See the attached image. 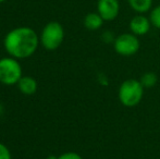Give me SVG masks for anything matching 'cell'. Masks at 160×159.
<instances>
[{"instance_id":"cell-5","label":"cell","mask_w":160,"mask_h":159,"mask_svg":"<svg viewBox=\"0 0 160 159\" xmlns=\"http://www.w3.org/2000/svg\"><path fill=\"white\" fill-rule=\"evenodd\" d=\"M141 42L136 35L133 33L121 34L114 39L113 48L117 53L123 57H131L139 50Z\"/></svg>"},{"instance_id":"cell-17","label":"cell","mask_w":160,"mask_h":159,"mask_svg":"<svg viewBox=\"0 0 160 159\" xmlns=\"http://www.w3.org/2000/svg\"><path fill=\"white\" fill-rule=\"evenodd\" d=\"M6 0H0V3H2V2H4Z\"/></svg>"},{"instance_id":"cell-8","label":"cell","mask_w":160,"mask_h":159,"mask_svg":"<svg viewBox=\"0 0 160 159\" xmlns=\"http://www.w3.org/2000/svg\"><path fill=\"white\" fill-rule=\"evenodd\" d=\"M19 89L24 95H33L37 91V82L31 77H22L18 83Z\"/></svg>"},{"instance_id":"cell-2","label":"cell","mask_w":160,"mask_h":159,"mask_svg":"<svg viewBox=\"0 0 160 159\" xmlns=\"http://www.w3.org/2000/svg\"><path fill=\"white\" fill-rule=\"evenodd\" d=\"M119 100L125 107H134L142 102L144 87L139 80L128 79L122 82L119 87Z\"/></svg>"},{"instance_id":"cell-16","label":"cell","mask_w":160,"mask_h":159,"mask_svg":"<svg viewBox=\"0 0 160 159\" xmlns=\"http://www.w3.org/2000/svg\"><path fill=\"white\" fill-rule=\"evenodd\" d=\"M58 157H55V156H50V157H48V159H57Z\"/></svg>"},{"instance_id":"cell-11","label":"cell","mask_w":160,"mask_h":159,"mask_svg":"<svg viewBox=\"0 0 160 159\" xmlns=\"http://www.w3.org/2000/svg\"><path fill=\"white\" fill-rule=\"evenodd\" d=\"M139 82L143 85L144 88L154 87L158 82V77L155 72H145L139 79Z\"/></svg>"},{"instance_id":"cell-7","label":"cell","mask_w":160,"mask_h":159,"mask_svg":"<svg viewBox=\"0 0 160 159\" xmlns=\"http://www.w3.org/2000/svg\"><path fill=\"white\" fill-rule=\"evenodd\" d=\"M150 20L148 17H144L143 14H137L133 17L128 24L131 33H133L136 36H143L146 35L150 30Z\"/></svg>"},{"instance_id":"cell-1","label":"cell","mask_w":160,"mask_h":159,"mask_svg":"<svg viewBox=\"0 0 160 159\" xmlns=\"http://www.w3.org/2000/svg\"><path fill=\"white\" fill-rule=\"evenodd\" d=\"M38 38L36 32L28 26L13 28L4 37V48L11 57L15 59L28 58L36 51L38 47Z\"/></svg>"},{"instance_id":"cell-3","label":"cell","mask_w":160,"mask_h":159,"mask_svg":"<svg viewBox=\"0 0 160 159\" xmlns=\"http://www.w3.org/2000/svg\"><path fill=\"white\" fill-rule=\"evenodd\" d=\"M64 38V30L59 22H49L42 28L40 42L47 50H56L60 47Z\"/></svg>"},{"instance_id":"cell-10","label":"cell","mask_w":160,"mask_h":159,"mask_svg":"<svg viewBox=\"0 0 160 159\" xmlns=\"http://www.w3.org/2000/svg\"><path fill=\"white\" fill-rule=\"evenodd\" d=\"M128 2L131 8L139 14L148 12L152 6V0H128Z\"/></svg>"},{"instance_id":"cell-13","label":"cell","mask_w":160,"mask_h":159,"mask_svg":"<svg viewBox=\"0 0 160 159\" xmlns=\"http://www.w3.org/2000/svg\"><path fill=\"white\" fill-rule=\"evenodd\" d=\"M0 159H12L9 148L2 143H0Z\"/></svg>"},{"instance_id":"cell-15","label":"cell","mask_w":160,"mask_h":159,"mask_svg":"<svg viewBox=\"0 0 160 159\" xmlns=\"http://www.w3.org/2000/svg\"><path fill=\"white\" fill-rule=\"evenodd\" d=\"M2 112H3V106H2V105L0 104V117H1Z\"/></svg>"},{"instance_id":"cell-4","label":"cell","mask_w":160,"mask_h":159,"mask_svg":"<svg viewBox=\"0 0 160 159\" xmlns=\"http://www.w3.org/2000/svg\"><path fill=\"white\" fill-rule=\"evenodd\" d=\"M22 77V68L15 58L7 57L0 59V83L14 85Z\"/></svg>"},{"instance_id":"cell-6","label":"cell","mask_w":160,"mask_h":159,"mask_svg":"<svg viewBox=\"0 0 160 159\" xmlns=\"http://www.w3.org/2000/svg\"><path fill=\"white\" fill-rule=\"evenodd\" d=\"M120 11L119 0H98L97 12L105 21H113L117 19Z\"/></svg>"},{"instance_id":"cell-12","label":"cell","mask_w":160,"mask_h":159,"mask_svg":"<svg viewBox=\"0 0 160 159\" xmlns=\"http://www.w3.org/2000/svg\"><path fill=\"white\" fill-rule=\"evenodd\" d=\"M149 20L152 25L160 30V6H157L156 8L152 9V12H150Z\"/></svg>"},{"instance_id":"cell-14","label":"cell","mask_w":160,"mask_h":159,"mask_svg":"<svg viewBox=\"0 0 160 159\" xmlns=\"http://www.w3.org/2000/svg\"><path fill=\"white\" fill-rule=\"evenodd\" d=\"M57 159H83V158L78 154L74 153V152H68V153L60 155Z\"/></svg>"},{"instance_id":"cell-9","label":"cell","mask_w":160,"mask_h":159,"mask_svg":"<svg viewBox=\"0 0 160 159\" xmlns=\"http://www.w3.org/2000/svg\"><path fill=\"white\" fill-rule=\"evenodd\" d=\"M105 20L100 17L98 12H92L84 17V26L89 31H96L102 26Z\"/></svg>"}]
</instances>
